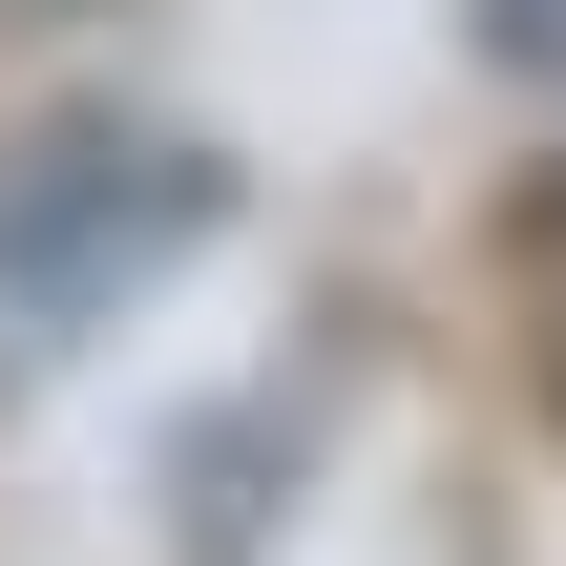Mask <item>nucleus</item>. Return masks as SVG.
<instances>
[{
	"label": "nucleus",
	"instance_id": "1",
	"mask_svg": "<svg viewBox=\"0 0 566 566\" xmlns=\"http://www.w3.org/2000/svg\"><path fill=\"white\" fill-rule=\"evenodd\" d=\"M210 231H231V168L189 126H126V105L21 126L0 147V399L63 378L84 336H126V294H168Z\"/></svg>",
	"mask_w": 566,
	"mask_h": 566
}]
</instances>
